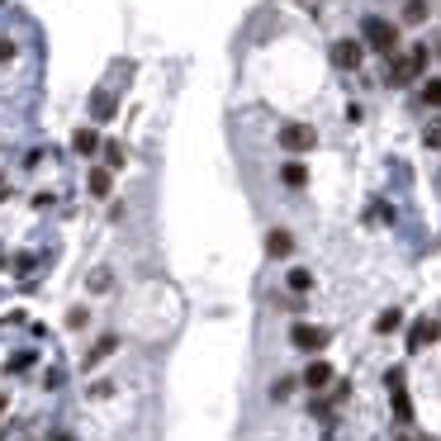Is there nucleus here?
Returning a JSON list of instances; mask_svg holds the SVG:
<instances>
[{"mask_svg":"<svg viewBox=\"0 0 441 441\" xmlns=\"http://www.w3.org/2000/svg\"><path fill=\"white\" fill-rule=\"evenodd\" d=\"M361 38H365V47H375L379 57H399V24H389V19L365 15L361 19Z\"/></svg>","mask_w":441,"mask_h":441,"instance_id":"nucleus-1","label":"nucleus"},{"mask_svg":"<svg viewBox=\"0 0 441 441\" xmlns=\"http://www.w3.org/2000/svg\"><path fill=\"white\" fill-rule=\"evenodd\" d=\"M275 142H280L285 152H294V157H299V152H314L318 133H314V124H294V119H290V124H280Z\"/></svg>","mask_w":441,"mask_h":441,"instance_id":"nucleus-2","label":"nucleus"},{"mask_svg":"<svg viewBox=\"0 0 441 441\" xmlns=\"http://www.w3.org/2000/svg\"><path fill=\"white\" fill-rule=\"evenodd\" d=\"M328 337H332V332L328 328H314V323H294V328H290V342H294L299 351H323V347H328Z\"/></svg>","mask_w":441,"mask_h":441,"instance_id":"nucleus-3","label":"nucleus"},{"mask_svg":"<svg viewBox=\"0 0 441 441\" xmlns=\"http://www.w3.org/2000/svg\"><path fill=\"white\" fill-rule=\"evenodd\" d=\"M332 67H337V71H356V67H361V43H356V38H337V43H332Z\"/></svg>","mask_w":441,"mask_h":441,"instance_id":"nucleus-4","label":"nucleus"},{"mask_svg":"<svg viewBox=\"0 0 441 441\" xmlns=\"http://www.w3.org/2000/svg\"><path fill=\"white\" fill-rule=\"evenodd\" d=\"M437 337H441V323H437V318H418V323L408 328V351H423V347H432Z\"/></svg>","mask_w":441,"mask_h":441,"instance_id":"nucleus-5","label":"nucleus"},{"mask_svg":"<svg viewBox=\"0 0 441 441\" xmlns=\"http://www.w3.org/2000/svg\"><path fill=\"white\" fill-rule=\"evenodd\" d=\"M413 76H418V67H413L408 57H389V67H384V86L403 91V86H413Z\"/></svg>","mask_w":441,"mask_h":441,"instance_id":"nucleus-6","label":"nucleus"},{"mask_svg":"<svg viewBox=\"0 0 441 441\" xmlns=\"http://www.w3.org/2000/svg\"><path fill=\"white\" fill-rule=\"evenodd\" d=\"M290 252H294V233H290V228H270V233H266V256L285 261Z\"/></svg>","mask_w":441,"mask_h":441,"instance_id":"nucleus-7","label":"nucleus"},{"mask_svg":"<svg viewBox=\"0 0 441 441\" xmlns=\"http://www.w3.org/2000/svg\"><path fill=\"white\" fill-rule=\"evenodd\" d=\"M114 110H119V100H114L110 91H95L91 95V119H95V124H110Z\"/></svg>","mask_w":441,"mask_h":441,"instance_id":"nucleus-8","label":"nucleus"},{"mask_svg":"<svg viewBox=\"0 0 441 441\" xmlns=\"http://www.w3.org/2000/svg\"><path fill=\"white\" fill-rule=\"evenodd\" d=\"M86 190H91L95 200H110V190H114V171H110V166H95V171L86 176Z\"/></svg>","mask_w":441,"mask_h":441,"instance_id":"nucleus-9","label":"nucleus"},{"mask_svg":"<svg viewBox=\"0 0 441 441\" xmlns=\"http://www.w3.org/2000/svg\"><path fill=\"white\" fill-rule=\"evenodd\" d=\"M114 351H119V337H114V332H105V337H100V342H95V347L86 351V361H81V365L91 370V365H100L105 356H114Z\"/></svg>","mask_w":441,"mask_h":441,"instance_id":"nucleus-10","label":"nucleus"},{"mask_svg":"<svg viewBox=\"0 0 441 441\" xmlns=\"http://www.w3.org/2000/svg\"><path fill=\"white\" fill-rule=\"evenodd\" d=\"M332 384V365L328 361H309V370H304V389H328Z\"/></svg>","mask_w":441,"mask_h":441,"instance_id":"nucleus-11","label":"nucleus"},{"mask_svg":"<svg viewBox=\"0 0 441 441\" xmlns=\"http://www.w3.org/2000/svg\"><path fill=\"white\" fill-rule=\"evenodd\" d=\"M280 185L304 190V185H309V166H304V161H285V166H280Z\"/></svg>","mask_w":441,"mask_h":441,"instance_id":"nucleus-12","label":"nucleus"},{"mask_svg":"<svg viewBox=\"0 0 441 441\" xmlns=\"http://www.w3.org/2000/svg\"><path fill=\"white\" fill-rule=\"evenodd\" d=\"M285 285H290V290H294V294H309V290H314V270L294 266V270H290V275H285Z\"/></svg>","mask_w":441,"mask_h":441,"instance_id":"nucleus-13","label":"nucleus"},{"mask_svg":"<svg viewBox=\"0 0 441 441\" xmlns=\"http://www.w3.org/2000/svg\"><path fill=\"white\" fill-rule=\"evenodd\" d=\"M71 147H76L81 157H91L95 147H100V138H95V128H76V133H71Z\"/></svg>","mask_w":441,"mask_h":441,"instance_id":"nucleus-14","label":"nucleus"},{"mask_svg":"<svg viewBox=\"0 0 441 441\" xmlns=\"http://www.w3.org/2000/svg\"><path fill=\"white\" fill-rule=\"evenodd\" d=\"M427 15H432V5H427V0H403V24H423Z\"/></svg>","mask_w":441,"mask_h":441,"instance_id":"nucleus-15","label":"nucleus"},{"mask_svg":"<svg viewBox=\"0 0 441 441\" xmlns=\"http://www.w3.org/2000/svg\"><path fill=\"white\" fill-rule=\"evenodd\" d=\"M418 100H423V105H432V110H441V76L423 81V91H418Z\"/></svg>","mask_w":441,"mask_h":441,"instance_id":"nucleus-16","label":"nucleus"},{"mask_svg":"<svg viewBox=\"0 0 441 441\" xmlns=\"http://www.w3.org/2000/svg\"><path fill=\"white\" fill-rule=\"evenodd\" d=\"M399 323H403V314H399V309H384V314L375 318V332H394Z\"/></svg>","mask_w":441,"mask_h":441,"instance_id":"nucleus-17","label":"nucleus"},{"mask_svg":"<svg viewBox=\"0 0 441 441\" xmlns=\"http://www.w3.org/2000/svg\"><path fill=\"white\" fill-rule=\"evenodd\" d=\"M100 152H105V166H110V171H119V166H124V147H119V142H105Z\"/></svg>","mask_w":441,"mask_h":441,"instance_id":"nucleus-18","label":"nucleus"},{"mask_svg":"<svg viewBox=\"0 0 441 441\" xmlns=\"http://www.w3.org/2000/svg\"><path fill=\"white\" fill-rule=\"evenodd\" d=\"M427 57H432V52H427V43H413V47H408V62L418 67V76L427 71Z\"/></svg>","mask_w":441,"mask_h":441,"instance_id":"nucleus-19","label":"nucleus"},{"mask_svg":"<svg viewBox=\"0 0 441 441\" xmlns=\"http://www.w3.org/2000/svg\"><path fill=\"white\" fill-rule=\"evenodd\" d=\"M290 394H294V375H280L275 379V389H270V399L280 403V399H290Z\"/></svg>","mask_w":441,"mask_h":441,"instance_id":"nucleus-20","label":"nucleus"},{"mask_svg":"<svg viewBox=\"0 0 441 441\" xmlns=\"http://www.w3.org/2000/svg\"><path fill=\"white\" fill-rule=\"evenodd\" d=\"M423 142L432 147V152H441V119H437V124H427V128H423Z\"/></svg>","mask_w":441,"mask_h":441,"instance_id":"nucleus-21","label":"nucleus"},{"mask_svg":"<svg viewBox=\"0 0 441 441\" xmlns=\"http://www.w3.org/2000/svg\"><path fill=\"white\" fill-rule=\"evenodd\" d=\"M91 323V309H67V328H86Z\"/></svg>","mask_w":441,"mask_h":441,"instance_id":"nucleus-22","label":"nucleus"},{"mask_svg":"<svg viewBox=\"0 0 441 441\" xmlns=\"http://www.w3.org/2000/svg\"><path fill=\"white\" fill-rule=\"evenodd\" d=\"M29 365H33V351H19L15 361H10V370H29Z\"/></svg>","mask_w":441,"mask_h":441,"instance_id":"nucleus-23","label":"nucleus"},{"mask_svg":"<svg viewBox=\"0 0 441 441\" xmlns=\"http://www.w3.org/2000/svg\"><path fill=\"white\" fill-rule=\"evenodd\" d=\"M91 290H110V270H95V275H91Z\"/></svg>","mask_w":441,"mask_h":441,"instance_id":"nucleus-24","label":"nucleus"},{"mask_svg":"<svg viewBox=\"0 0 441 441\" xmlns=\"http://www.w3.org/2000/svg\"><path fill=\"white\" fill-rule=\"evenodd\" d=\"M0 57H15V43H0Z\"/></svg>","mask_w":441,"mask_h":441,"instance_id":"nucleus-25","label":"nucleus"},{"mask_svg":"<svg viewBox=\"0 0 441 441\" xmlns=\"http://www.w3.org/2000/svg\"><path fill=\"white\" fill-rule=\"evenodd\" d=\"M5 200H10V185H5V181H0V205H5Z\"/></svg>","mask_w":441,"mask_h":441,"instance_id":"nucleus-26","label":"nucleus"},{"mask_svg":"<svg viewBox=\"0 0 441 441\" xmlns=\"http://www.w3.org/2000/svg\"><path fill=\"white\" fill-rule=\"evenodd\" d=\"M52 441H71V437H67V432H57V437H52Z\"/></svg>","mask_w":441,"mask_h":441,"instance_id":"nucleus-27","label":"nucleus"},{"mask_svg":"<svg viewBox=\"0 0 441 441\" xmlns=\"http://www.w3.org/2000/svg\"><path fill=\"white\" fill-rule=\"evenodd\" d=\"M0 413H5V394H0Z\"/></svg>","mask_w":441,"mask_h":441,"instance_id":"nucleus-28","label":"nucleus"},{"mask_svg":"<svg viewBox=\"0 0 441 441\" xmlns=\"http://www.w3.org/2000/svg\"><path fill=\"white\" fill-rule=\"evenodd\" d=\"M399 441H408V437H399Z\"/></svg>","mask_w":441,"mask_h":441,"instance_id":"nucleus-29","label":"nucleus"}]
</instances>
